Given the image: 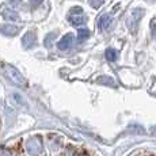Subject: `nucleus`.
Listing matches in <instances>:
<instances>
[{"instance_id":"20e7f679","label":"nucleus","mask_w":156,"mask_h":156,"mask_svg":"<svg viewBox=\"0 0 156 156\" xmlns=\"http://www.w3.org/2000/svg\"><path fill=\"white\" fill-rule=\"evenodd\" d=\"M72 44H73V34H67L60 40V42L57 44V48L60 50H67L72 46Z\"/></svg>"},{"instance_id":"f257e3e1","label":"nucleus","mask_w":156,"mask_h":156,"mask_svg":"<svg viewBox=\"0 0 156 156\" xmlns=\"http://www.w3.org/2000/svg\"><path fill=\"white\" fill-rule=\"evenodd\" d=\"M26 151L30 156H40L42 152V143L38 137H30L26 141Z\"/></svg>"},{"instance_id":"9b49d317","label":"nucleus","mask_w":156,"mask_h":156,"mask_svg":"<svg viewBox=\"0 0 156 156\" xmlns=\"http://www.w3.org/2000/svg\"><path fill=\"white\" fill-rule=\"evenodd\" d=\"M56 35H57L56 33H50V34H48L46 38H45V46H46V48H52L53 41H55Z\"/></svg>"},{"instance_id":"dca6fc26","label":"nucleus","mask_w":156,"mask_h":156,"mask_svg":"<svg viewBox=\"0 0 156 156\" xmlns=\"http://www.w3.org/2000/svg\"><path fill=\"white\" fill-rule=\"evenodd\" d=\"M0 156H11V154L7 149H2V151H0Z\"/></svg>"},{"instance_id":"423d86ee","label":"nucleus","mask_w":156,"mask_h":156,"mask_svg":"<svg viewBox=\"0 0 156 156\" xmlns=\"http://www.w3.org/2000/svg\"><path fill=\"white\" fill-rule=\"evenodd\" d=\"M0 31H2V34H4V35L14 37V35H16L18 33H19V27L15 25H3L2 27H0Z\"/></svg>"},{"instance_id":"9d476101","label":"nucleus","mask_w":156,"mask_h":156,"mask_svg":"<svg viewBox=\"0 0 156 156\" xmlns=\"http://www.w3.org/2000/svg\"><path fill=\"white\" fill-rule=\"evenodd\" d=\"M90 37V30L88 29H79V33H77V38L79 41H84Z\"/></svg>"},{"instance_id":"f03ea898","label":"nucleus","mask_w":156,"mask_h":156,"mask_svg":"<svg viewBox=\"0 0 156 156\" xmlns=\"http://www.w3.org/2000/svg\"><path fill=\"white\" fill-rule=\"evenodd\" d=\"M5 73H7V76L12 80L15 84H18L20 87H25L26 86L25 77H23L22 75H20V72L18 71L16 68H14L12 65H5Z\"/></svg>"},{"instance_id":"f8f14e48","label":"nucleus","mask_w":156,"mask_h":156,"mask_svg":"<svg viewBox=\"0 0 156 156\" xmlns=\"http://www.w3.org/2000/svg\"><path fill=\"white\" fill-rule=\"evenodd\" d=\"M117 56H118L117 50H114V49H107L106 50V58L109 60V61H115Z\"/></svg>"},{"instance_id":"39448f33","label":"nucleus","mask_w":156,"mask_h":156,"mask_svg":"<svg viewBox=\"0 0 156 156\" xmlns=\"http://www.w3.org/2000/svg\"><path fill=\"white\" fill-rule=\"evenodd\" d=\"M22 45L26 48V49H31V48L35 46V34L33 31H29L23 35L22 38Z\"/></svg>"},{"instance_id":"6e6552de","label":"nucleus","mask_w":156,"mask_h":156,"mask_svg":"<svg viewBox=\"0 0 156 156\" xmlns=\"http://www.w3.org/2000/svg\"><path fill=\"white\" fill-rule=\"evenodd\" d=\"M143 12H144L143 10H134V11H133V14H132L130 19L128 20V25L130 26L132 29H133L134 26H136V23L139 22V19H140V18L143 16Z\"/></svg>"},{"instance_id":"0eeeda50","label":"nucleus","mask_w":156,"mask_h":156,"mask_svg":"<svg viewBox=\"0 0 156 156\" xmlns=\"http://www.w3.org/2000/svg\"><path fill=\"white\" fill-rule=\"evenodd\" d=\"M110 23H112V16L109 14H103L102 16L99 18V22H98V26H99L101 30H106L109 29Z\"/></svg>"},{"instance_id":"2eb2a0df","label":"nucleus","mask_w":156,"mask_h":156,"mask_svg":"<svg viewBox=\"0 0 156 156\" xmlns=\"http://www.w3.org/2000/svg\"><path fill=\"white\" fill-rule=\"evenodd\" d=\"M71 14L72 15H80V14H83V10L80 7H73L71 10Z\"/></svg>"},{"instance_id":"a211bd4d","label":"nucleus","mask_w":156,"mask_h":156,"mask_svg":"<svg viewBox=\"0 0 156 156\" xmlns=\"http://www.w3.org/2000/svg\"><path fill=\"white\" fill-rule=\"evenodd\" d=\"M147 156H156V155H147Z\"/></svg>"},{"instance_id":"ddd939ff","label":"nucleus","mask_w":156,"mask_h":156,"mask_svg":"<svg viewBox=\"0 0 156 156\" xmlns=\"http://www.w3.org/2000/svg\"><path fill=\"white\" fill-rule=\"evenodd\" d=\"M88 3L92 8H99L102 5V3H103V0H88Z\"/></svg>"},{"instance_id":"1a4fd4ad","label":"nucleus","mask_w":156,"mask_h":156,"mask_svg":"<svg viewBox=\"0 0 156 156\" xmlns=\"http://www.w3.org/2000/svg\"><path fill=\"white\" fill-rule=\"evenodd\" d=\"M69 22L73 26H82V25H84V23L87 22V18L84 16V15H82V14L80 15H71Z\"/></svg>"},{"instance_id":"7ed1b4c3","label":"nucleus","mask_w":156,"mask_h":156,"mask_svg":"<svg viewBox=\"0 0 156 156\" xmlns=\"http://www.w3.org/2000/svg\"><path fill=\"white\" fill-rule=\"evenodd\" d=\"M0 15H2L3 18H5V19H8V20H18L19 19V15H18L16 11H14L12 8H10L5 4L0 5Z\"/></svg>"},{"instance_id":"f3484780","label":"nucleus","mask_w":156,"mask_h":156,"mask_svg":"<svg viewBox=\"0 0 156 156\" xmlns=\"http://www.w3.org/2000/svg\"><path fill=\"white\" fill-rule=\"evenodd\" d=\"M29 2L31 3V4H33V5H34V7H35V5L41 4V3H42V0H29Z\"/></svg>"},{"instance_id":"4468645a","label":"nucleus","mask_w":156,"mask_h":156,"mask_svg":"<svg viewBox=\"0 0 156 156\" xmlns=\"http://www.w3.org/2000/svg\"><path fill=\"white\" fill-rule=\"evenodd\" d=\"M98 82L99 83H102V82H105L103 84H109V86H113V79H110V77H99V79H98Z\"/></svg>"}]
</instances>
